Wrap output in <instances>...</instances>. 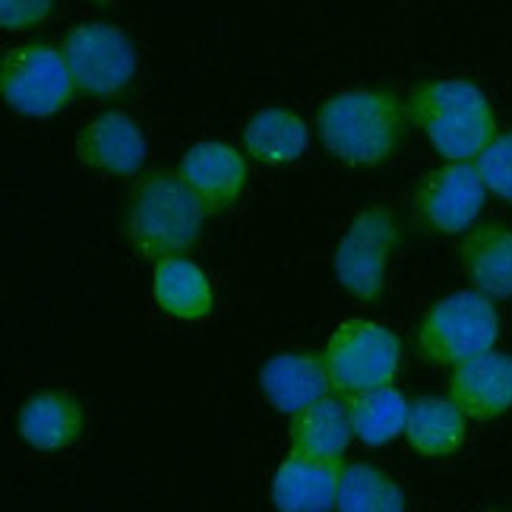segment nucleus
<instances>
[{"label":"nucleus","mask_w":512,"mask_h":512,"mask_svg":"<svg viewBox=\"0 0 512 512\" xmlns=\"http://www.w3.org/2000/svg\"><path fill=\"white\" fill-rule=\"evenodd\" d=\"M320 143L348 168H377L402 146L405 105L386 89H348L317 111Z\"/></svg>","instance_id":"obj_1"},{"label":"nucleus","mask_w":512,"mask_h":512,"mask_svg":"<svg viewBox=\"0 0 512 512\" xmlns=\"http://www.w3.org/2000/svg\"><path fill=\"white\" fill-rule=\"evenodd\" d=\"M206 203L181 174L152 171L136 181L127 203V238L146 260L184 256L206 228Z\"/></svg>","instance_id":"obj_2"},{"label":"nucleus","mask_w":512,"mask_h":512,"mask_svg":"<svg viewBox=\"0 0 512 512\" xmlns=\"http://www.w3.org/2000/svg\"><path fill=\"white\" fill-rule=\"evenodd\" d=\"M411 117L446 162H471L497 136L487 95L459 76L427 80L411 95Z\"/></svg>","instance_id":"obj_3"},{"label":"nucleus","mask_w":512,"mask_h":512,"mask_svg":"<svg viewBox=\"0 0 512 512\" xmlns=\"http://www.w3.org/2000/svg\"><path fill=\"white\" fill-rule=\"evenodd\" d=\"M418 348L430 364L456 367L484 351H494L500 339V313L481 291H456L430 304L418 323Z\"/></svg>","instance_id":"obj_4"},{"label":"nucleus","mask_w":512,"mask_h":512,"mask_svg":"<svg viewBox=\"0 0 512 512\" xmlns=\"http://www.w3.org/2000/svg\"><path fill=\"white\" fill-rule=\"evenodd\" d=\"M323 364L332 392L354 399L396 383L402 367V342L383 323L348 320L329 336L323 348Z\"/></svg>","instance_id":"obj_5"},{"label":"nucleus","mask_w":512,"mask_h":512,"mask_svg":"<svg viewBox=\"0 0 512 512\" xmlns=\"http://www.w3.org/2000/svg\"><path fill=\"white\" fill-rule=\"evenodd\" d=\"M76 92L89 98H117L136 76V48L114 23H80L61 42Z\"/></svg>","instance_id":"obj_6"},{"label":"nucleus","mask_w":512,"mask_h":512,"mask_svg":"<svg viewBox=\"0 0 512 512\" xmlns=\"http://www.w3.org/2000/svg\"><path fill=\"white\" fill-rule=\"evenodd\" d=\"M76 83L64 61V51L54 45L29 42L4 54L0 64V95L26 117H51L70 105Z\"/></svg>","instance_id":"obj_7"},{"label":"nucleus","mask_w":512,"mask_h":512,"mask_svg":"<svg viewBox=\"0 0 512 512\" xmlns=\"http://www.w3.org/2000/svg\"><path fill=\"white\" fill-rule=\"evenodd\" d=\"M402 234L383 206H367L354 215L336 247V279L358 301H380L386 288V263Z\"/></svg>","instance_id":"obj_8"},{"label":"nucleus","mask_w":512,"mask_h":512,"mask_svg":"<svg viewBox=\"0 0 512 512\" xmlns=\"http://www.w3.org/2000/svg\"><path fill=\"white\" fill-rule=\"evenodd\" d=\"M487 187L471 162H446L433 168L415 190V219L433 234H465L478 225Z\"/></svg>","instance_id":"obj_9"},{"label":"nucleus","mask_w":512,"mask_h":512,"mask_svg":"<svg viewBox=\"0 0 512 512\" xmlns=\"http://www.w3.org/2000/svg\"><path fill=\"white\" fill-rule=\"evenodd\" d=\"M76 159L105 177H136L149 159V143L127 111H102L76 133Z\"/></svg>","instance_id":"obj_10"},{"label":"nucleus","mask_w":512,"mask_h":512,"mask_svg":"<svg viewBox=\"0 0 512 512\" xmlns=\"http://www.w3.org/2000/svg\"><path fill=\"white\" fill-rule=\"evenodd\" d=\"M449 399L471 421H497L512 411V354L484 351L452 367Z\"/></svg>","instance_id":"obj_11"},{"label":"nucleus","mask_w":512,"mask_h":512,"mask_svg":"<svg viewBox=\"0 0 512 512\" xmlns=\"http://www.w3.org/2000/svg\"><path fill=\"white\" fill-rule=\"evenodd\" d=\"M177 174L200 196L209 212H228L247 190V159L228 143H193Z\"/></svg>","instance_id":"obj_12"},{"label":"nucleus","mask_w":512,"mask_h":512,"mask_svg":"<svg viewBox=\"0 0 512 512\" xmlns=\"http://www.w3.org/2000/svg\"><path fill=\"white\" fill-rule=\"evenodd\" d=\"M260 392L282 415H298L332 392L323 354L282 351L260 367Z\"/></svg>","instance_id":"obj_13"},{"label":"nucleus","mask_w":512,"mask_h":512,"mask_svg":"<svg viewBox=\"0 0 512 512\" xmlns=\"http://www.w3.org/2000/svg\"><path fill=\"white\" fill-rule=\"evenodd\" d=\"M342 462L288 452L272 478V506L279 512H329L339 500Z\"/></svg>","instance_id":"obj_14"},{"label":"nucleus","mask_w":512,"mask_h":512,"mask_svg":"<svg viewBox=\"0 0 512 512\" xmlns=\"http://www.w3.org/2000/svg\"><path fill=\"white\" fill-rule=\"evenodd\" d=\"M462 269L475 291L487 294L490 301L512 298V228L503 222H484L465 231Z\"/></svg>","instance_id":"obj_15"},{"label":"nucleus","mask_w":512,"mask_h":512,"mask_svg":"<svg viewBox=\"0 0 512 512\" xmlns=\"http://www.w3.org/2000/svg\"><path fill=\"white\" fill-rule=\"evenodd\" d=\"M19 437L38 452H64L83 437L86 411L67 392H35L19 408Z\"/></svg>","instance_id":"obj_16"},{"label":"nucleus","mask_w":512,"mask_h":512,"mask_svg":"<svg viewBox=\"0 0 512 512\" xmlns=\"http://www.w3.org/2000/svg\"><path fill=\"white\" fill-rule=\"evenodd\" d=\"M152 298L162 313L184 323L206 320L215 307L209 275L190 256H165L152 263Z\"/></svg>","instance_id":"obj_17"},{"label":"nucleus","mask_w":512,"mask_h":512,"mask_svg":"<svg viewBox=\"0 0 512 512\" xmlns=\"http://www.w3.org/2000/svg\"><path fill=\"white\" fill-rule=\"evenodd\" d=\"M291 449L310 459L342 462L354 440L351 408L339 396H326L320 402L307 405L298 415H291L288 427Z\"/></svg>","instance_id":"obj_18"},{"label":"nucleus","mask_w":512,"mask_h":512,"mask_svg":"<svg viewBox=\"0 0 512 512\" xmlns=\"http://www.w3.org/2000/svg\"><path fill=\"white\" fill-rule=\"evenodd\" d=\"M241 140L250 159L263 165H291L307 152L310 130L291 108L272 105L247 117Z\"/></svg>","instance_id":"obj_19"},{"label":"nucleus","mask_w":512,"mask_h":512,"mask_svg":"<svg viewBox=\"0 0 512 512\" xmlns=\"http://www.w3.org/2000/svg\"><path fill=\"white\" fill-rule=\"evenodd\" d=\"M468 433V415L452 402L440 396L415 399L408 408L405 440L408 446L427 459H446L459 452Z\"/></svg>","instance_id":"obj_20"},{"label":"nucleus","mask_w":512,"mask_h":512,"mask_svg":"<svg viewBox=\"0 0 512 512\" xmlns=\"http://www.w3.org/2000/svg\"><path fill=\"white\" fill-rule=\"evenodd\" d=\"M348 408H351L354 437L364 446H386L405 433L411 402L396 386H383V389L348 399Z\"/></svg>","instance_id":"obj_21"},{"label":"nucleus","mask_w":512,"mask_h":512,"mask_svg":"<svg viewBox=\"0 0 512 512\" xmlns=\"http://www.w3.org/2000/svg\"><path fill=\"white\" fill-rule=\"evenodd\" d=\"M339 512H405V494L383 468L367 462L342 465L339 478Z\"/></svg>","instance_id":"obj_22"},{"label":"nucleus","mask_w":512,"mask_h":512,"mask_svg":"<svg viewBox=\"0 0 512 512\" xmlns=\"http://www.w3.org/2000/svg\"><path fill=\"white\" fill-rule=\"evenodd\" d=\"M475 168L481 174L487 193L512 203V130L497 133L494 140L484 146V152L475 159Z\"/></svg>","instance_id":"obj_23"},{"label":"nucleus","mask_w":512,"mask_h":512,"mask_svg":"<svg viewBox=\"0 0 512 512\" xmlns=\"http://www.w3.org/2000/svg\"><path fill=\"white\" fill-rule=\"evenodd\" d=\"M54 10V0H0V26L7 32H26L42 26Z\"/></svg>","instance_id":"obj_24"},{"label":"nucleus","mask_w":512,"mask_h":512,"mask_svg":"<svg viewBox=\"0 0 512 512\" xmlns=\"http://www.w3.org/2000/svg\"><path fill=\"white\" fill-rule=\"evenodd\" d=\"M490 512H500V509H490Z\"/></svg>","instance_id":"obj_25"}]
</instances>
